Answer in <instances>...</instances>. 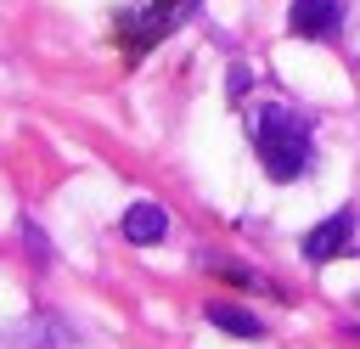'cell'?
Masks as SVG:
<instances>
[{
	"mask_svg": "<svg viewBox=\"0 0 360 349\" xmlns=\"http://www.w3.org/2000/svg\"><path fill=\"white\" fill-rule=\"evenodd\" d=\"M253 152H259V163L270 169V180H298V174L309 169V118L292 113V107H281V101H270V107L259 113Z\"/></svg>",
	"mask_w": 360,
	"mask_h": 349,
	"instance_id": "cell-1",
	"label": "cell"
},
{
	"mask_svg": "<svg viewBox=\"0 0 360 349\" xmlns=\"http://www.w3.org/2000/svg\"><path fill=\"white\" fill-rule=\"evenodd\" d=\"M354 220H360L354 208H338V214H326V220H321V225L304 236V259H315V265H321V259L343 253V248L354 242Z\"/></svg>",
	"mask_w": 360,
	"mask_h": 349,
	"instance_id": "cell-2",
	"label": "cell"
},
{
	"mask_svg": "<svg viewBox=\"0 0 360 349\" xmlns=\"http://www.w3.org/2000/svg\"><path fill=\"white\" fill-rule=\"evenodd\" d=\"M191 6H197V0H174V6H163V11L152 6V11H141V17H124V39H129V51H146L152 39H163Z\"/></svg>",
	"mask_w": 360,
	"mask_h": 349,
	"instance_id": "cell-3",
	"label": "cell"
},
{
	"mask_svg": "<svg viewBox=\"0 0 360 349\" xmlns=\"http://www.w3.org/2000/svg\"><path fill=\"white\" fill-rule=\"evenodd\" d=\"M338 23H343V0H292V34L326 39L338 34Z\"/></svg>",
	"mask_w": 360,
	"mask_h": 349,
	"instance_id": "cell-4",
	"label": "cell"
},
{
	"mask_svg": "<svg viewBox=\"0 0 360 349\" xmlns=\"http://www.w3.org/2000/svg\"><path fill=\"white\" fill-rule=\"evenodd\" d=\"M124 236H129L135 248L163 242V236H169V208H163V203H129V208H124Z\"/></svg>",
	"mask_w": 360,
	"mask_h": 349,
	"instance_id": "cell-5",
	"label": "cell"
},
{
	"mask_svg": "<svg viewBox=\"0 0 360 349\" xmlns=\"http://www.w3.org/2000/svg\"><path fill=\"white\" fill-rule=\"evenodd\" d=\"M219 332H236V338H264V321L259 315H248V310H236V304H208L202 310Z\"/></svg>",
	"mask_w": 360,
	"mask_h": 349,
	"instance_id": "cell-6",
	"label": "cell"
},
{
	"mask_svg": "<svg viewBox=\"0 0 360 349\" xmlns=\"http://www.w3.org/2000/svg\"><path fill=\"white\" fill-rule=\"evenodd\" d=\"M248 84H253V73H248V68H242V62H236V68H231V96H242V90H248Z\"/></svg>",
	"mask_w": 360,
	"mask_h": 349,
	"instance_id": "cell-7",
	"label": "cell"
},
{
	"mask_svg": "<svg viewBox=\"0 0 360 349\" xmlns=\"http://www.w3.org/2000/svg\"><path fill=\"white\" fill-rule=\"evenodd\" d=\"M354 338H360V326H354Z\"/></svg>",
	"mask_w": 360,
	"mask_h": 349,
	"instance_id": "cell-8",
	"label": "cell"
}]
</instances>
